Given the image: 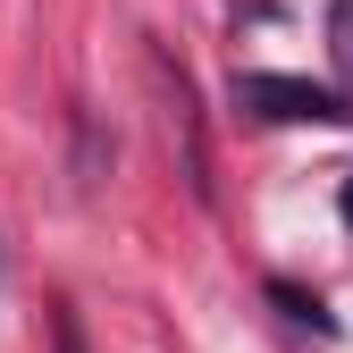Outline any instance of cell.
I'll return each instance as SVG.
<instances>
[{"mask_svg": "<svg viewBox=\"0 0 353 353\" xmlns=\"http://www.w3.org/2000/svg\"><path fill=\"white\" fill-rule=\"evenodd\" d=\"M236 110L270 118V126H345L353 93H328L312 76H270V68H236Z\"/></svg>", "mask_w": 353, "mask_h": 353, "instance_id": "1", "label": "cell"}, {"mask_svg": "<svg viewBox=\"0 0 353 353\" xmlns=\"http://www.w3.org/2000/svg\"><path fill=\"white\" fill-rule=\"evenodd\" d=\"M270 303H278V312H286V320H303V328H336V320L320 312V294H303V286H286V278L270 286Z\"/></svg>", "mask_w": 353, "mask_h": 353, "instance_id": "4", "label": "cell"}, {"mask_svg": "<svg viewBox=\"0 0 353 353\" xmlns=\"http://www.w3.org/2000/svg\"><path fill=\"white\" fill-rule=\"evenodd\" d=\"M51 336H59V353H84V328H76V303H51Z\"/></svg>", "mask_w": 353, "mask_h": 353, "instance_id": "5", "label": "cell"}, {"mask_svg": "<svg viewBox=\"0 0 353 353\" xmlns=\"http://www.w3.org/2000/svg\"><path fill=\"white\" fill-rule=\"evenodd\" d=\"M328 59H336L345 93H353V0H328Z\"/></svg>", "mask_w": 353, "mask_h": 353, "instance_id": "3", "label": "cell"}, {"mask_svg": "<svg viewBox=\"0 0 353 353\" xmlns=\"http://www.w3.org/2000/svg\"><path fill=\"white\" fill-rule=\"evenodd\" d=\"M336 210H345V228H353V176H345V185H336Z\"/></svg>", "mask_w": 353, "mask_h": 353, "instance_id": "6", "label": "cell"}, {"mask_svg": "<svg viewBox=\"0 0 353 353\" xmlns=\"http://www.w3.org/2000/svg\"><path fill=\"white\" fill-rule=\"evenodd\" d=\"M152 68H160V84H168V135H176V152H185V185L210 202V143H202V101H194L185 68H168V59H152Z\"/></svg>", "mask_w": 353, "mask_h": 353, "instance_id": "2", "label": "cell"}]
</instances>
